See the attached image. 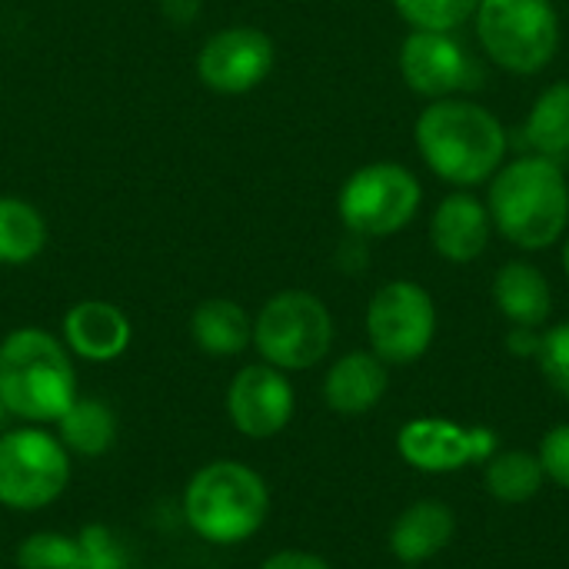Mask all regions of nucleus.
Instances as JSON below:
<instances>
[{"mask_svg":"<svg viewBox=\"0 0 569 569\" xmlns=\"http://www.w3.org/2000/svg\"><path fill=\"white\" fill-rule=\"evenodd\" d=\"M80 397L73 353L40 327H17L0 340V400L10 417L47 427Z\"/></svg>","mask_w":569,"mask_h":569,"instance_id":"obj_1","label":"nucleus"},{"mask_svg":"<svg viewBox=\"0 0 569 569\" xmlns=\"http://www.w3.org/2000/svg\"><path fill=\"white\" fill-rule=\"evenodd\" d=\"M417 147L437 177L457 187H477L500 170L507 157V130L480 103L443 97L420 113Z\"/></svg>","mask_w":569,"mask_h":569,"instance_id":"obj_2","label":"nucleus"},{"mask_svg":"<svg viewBox=\"0 0 569 569\" xmlns=\"http://www.w3.org/2000/svg\"><path fill=\"white\" fill-rule=\"evenodd\" d=\"M490 220L520 250H547L569 223V187L550 157H520L493 173Z\"/></svg>","mask_w":569,"mask_h":569,"instance_id":"obj_3","label":"nucleus"},{"mask_svg":"<svg viewBox=\"0 0 569 569\" xmlns=\"http://www.w3.org/2000/svg\"><path fill=\"white\" fill-rule=\"evenodd\" d=\"M270 517L267 480L240 460L203 463L183 490V520L210 547H237Z\"/></svg>","mask_w":569,"mask_h":569,"instance_id":"obj_4","label":"nucleus"},{"mask_svg":"<svg viewBox=\"0 0 569 569\" xmlns=\"http://www.w3.org/2000/svg\"><path fill=\"white\" fill-rule=\"evenodd\" d=\"M253 347L263 363L283 373L310 370L333 347V317L320 297L307 290H283L253 317Z\"/></svg>","mask_w":569,"mask_h":569,"instance_id":"obj_5","label":"nucleus"},{"mask_svg":"<svg viewBox=\"0 0 569 569\" xmlns=\"http://www.w3.org/2000/svg\"><path fill=\"white\" fill-rule=\"evenodd\" d=\"M70 483V453L43 427H13L0 433V507L37 513L53 507Z\"/></svg>","mask_w":569,"mask_h":569,"instance_id":"obj_6","label":"nucleus"},{"mask_svg":"<svg viewBox=\"0 0 569 569\" xmlns=\"http://www.w3.org/2000/svg\"><path fill=\"white\" fill-rule=\"evenodd\" d=\"M477 33L493 63L537 73L560 47V17L550 0H480Z\"/></svg>","mask_w":569,"mask_h":569,"instance_id":"obj_7","label":"nucleus"},{"mask_svg":"<svg viewBox=\"0 0 569 569\" xmlns=\"http://www.w3.org/2000/svg\"><path fill=\"white\" fill-rule=\"evenodd\" d=\"M420 180L390 160L367 163L347 177L337 197L340 220L357 237H390L403 230L420 210Z\"/></svg>","mask_w":569,"mask_h":569,"instance_id":"obj_8","label":"nucleus"},{"mask_svg":"<svg viewBox=\"0 0 569 569\" xmlns=\"http://www.w3.org/2000/svg\"><path fill=\"white\" fill-rule=\"evenodd\" d=\"M437 333L433 297L413 280H393L380 287L367 307V337L383 363L407 367L420 360Z\"/></svg>","mask_w":569,"mask_h":569,"instance_id":"obj_9","label":"nucleus"},{"mask_svg":"<svg viewBox=\"0 0 569 569\" xmlns=\"http://www.w3.org/2000/svg\"><path fill=\"white\" fill-rule=\"evenodd\" d=\"M297 410L293 383L270 363H247L227 387V417L247 440H270L287 430Z\"/></svg>","mask_w":569,"mask_h":569,"instance_id":"obj_10","label":"nucleus"},{"mask_svg":"<svg viewBox=\"0 0 569 569\" xmlns=\"http://www.w3.org/2000/svg\"><path fill=\"white\" fill-rule=\"evenodd\" d=\"M273 40L260 27H223L197 53V77L217 93H247L273 70Z\"/></svg>","mask_w":569,"mask_h":569,"instance_id":"obj_11","label":"nucleus"},{"mask_svg":"<svg viewBox=\"0 0 569 569\" xmlns=\"http://www.w3.org/2000/svg\"><path fill=\"white\" fill-rule=\"evenodd\" d=\"M400 457L423 473H453L467 463L490 460L497 437L483 427H460L440 417L410 420L397 437Z\"/></svg>","mask_w":569,"mask_h":569,"instance_id":"obj_12","label":"nucleus"},{"mask_svg":"<svg viewBox=\"0 0 569 569\" xmlns=\"http://www.w3.org/2000/svg\"><path fill=\"white\" fill-rule=\"evenodd\" d=\"M400 73L420 97L443 100L457 90L477 87L480 70L467 50L440 30H413L400 47Z\"/></svg>","mask_w":569,"mask_h":569,"instance_id":"obj_13","label":"nucleus"},{"mask_svg":"<svg viewBox=\"0 0 569 569\" xmlns=\"http://www.w3.org/2000/svg\"><path fill=\"white\" fill-rule=\"evenodd\" d=\"M63 347L87 363H113L130 350L133 323L110 300H80L63 313Z\"/></svg>","mask_w":569,"mask_h":569,"instance_id":"obj_14","label":"nucleus"},{"mask_svg":"<svg viewBox=\"0 0 569 569\" xmlns=\"http://www.w3.org/2000/svg\"><path fill=\"white\" fill-rule=\"evenodd\" d=\"M490 210L473 193H450L430 217V243L450 263L477 260L490 243Z\"/></svg>","mask_w":569,"mask_h":569,"instance_id":"obj_15","label":"nucleus"},{"mask_svg":"<svg viewBox=\"0 0 569 569\" xmlns=\"http://www.w3.org/2000/svg\"><path fill=\"white\" fill-rule=\"evenodd\" d=\"M387 363L370 350L343 353L323 377V400L340 417H363L370 413L387 393Z\"/></svg>","mask_w":569,"mask_h":569,"instance_id":"obj_16","label":"nucleus"},{"mask_svg":"<svg viewBox=\"0 0 569 569\" xmlns=\"http://www.w3.org/2000/svg\"><path fill=\"white\" fill-rule=\"evenodd\" d=\"M453 533H457L453 510L447 503H437V500H420L397 517V523L390 530V553L410 567L427 563L440 550L450 547Z\"/></svg>","mask_w":569,"mask_h":569,"instance_id":"obj_17","label":"nucleus"},{"mask_svg":"<svg viewBox=\"0 0 569 569\" xmlns=\"http://www.w3.org/2000/svg\"><path fill=\"white\" fill-rule=\"evenodd\" d=\"M493 300L513 327L537 330L540 323H547L553 310V293H550L547 277L533 263H523V260H510L500 267L493 280Z\"/></svg>","mask_w":569,"mask_h":569,"instance_id":"obj_18","label":"nucleus"},{"mask_svg":"<svg viewBox=\"0 0 569 569\" xmlns=\"http://www.w3.org/2000/svg\"><path fill=\"white\" fill-rule=\"evenodd\" d=\"M190 337L207 357H237L253 343V320L237 300L210 297L190 313Z\"/></svg>","mask_w":569,"mask_h":569,"instance_id":"obj_19","label":"nucleus"},{"mask_svg":"<svg viewBox=\"0 0 569 569\" xmlns=\"http://www.w3.org/2000/svg\"><path fill=\"white\" fill-rule=\"evenodd\" d=\"M53 427H57V440L67 447L70 457L97 460L117 443V417L97 397H77Z\"/></svg>","mask_w":569,"mask_h":569,"instance_id":"obj_20","label":"nucleus"},{"mask_svg":"<svg viewBox=\"0 0 569 569\" xmlns=\"http://www.w3.org/2000/svg\"><path fill=\"white\" fill-rule=\"evenodd\" d=\"M47 247V220L40 210L17 197H0V263L23 267Z\"/></svg>","mask_w":569,"mask_h":569,"instance_id":"obj_21","label":"nucleus"},{"mask_svg":"<svg viewBox=\"0 0 569 569\" xmlns=\"http://www.w3.org/2000/svg\"><path fill=\"white\" fill-rule=\"evenodd\" d=\"M543 463L533 453L523 450H507L487 460L483 467V483L493 500L500 503H530L543 490Z\"/></svg>","mask_w":569,"mask_h":569,"instance_id":"obj_22","label":"nucleus"},{"mask_svg":"<svg viewBox=\"0 0 569 569\" xmlns=\"http://www.w3.org/2000/svg\"><path fill=\"white\" fill-rule=\"evenodd\" d=\"M523 133H527V143L540 157L553 160V157L569 153V80L547 87L537 97Z\"/></svg>","mask_w":569,"mask_h":569,"instance_id":"obj_23","label":"nucleus"},{"mask_svg":"<svg viewBox=\"0 0 569 569\" xmlns=\"http://www.w3.org/2000/svg\"><path fill=\"white\" fill-rule=\"evenodd\" d=\"M13 563H17V569H83L77 537L57 533V530L27 533L17 543Z\"/></svg>","mask_w":569,"mask_h":569,"instance_id":"obj_24","label":"nucleus"},{"mask_svg":"<svg viewBox=\"0 0 569 569\" xmlns=\"http://www.w3.org/2000/svg\"><path fill=\"white\" fill-rule=\"evenodd\" d=\"M393 7L417 30L450 33L477 13L480 0H393Z\"/></svg>","mask_w":569,"mask_h":569,"instance_id":"obj_25","label":"nucleus"},{"mask_svg":"<svg viewBox=\"0 0 569 569\" xmlns=\"http://www.w3.org/2000/svg\"><path fill=\"white\" fill-rule=\"evenodd\" d=\"M77 543H80V560H83V569L130 567V557H127L123 540H120L107 523H87V527H80Z\"/></svg>","mask_w":569,"mask_h":569,"instance_id":"obj_26","label":"nucleus"},{"mask_svg":"<svg viewBox=\"0 0 569 569\" xmlns=\"http://www.w3.org/2000/svg\"><path fill=\"white\" fill-rule=\"evenodd\" d=\"M537 360H540L547 383L569 400V323H557L553 330L540 337Z\"/></svg>","mask_w":569,"mask_h":569,"instance_id":"obj_27","label":"nucleus"},{"mask_svg":"<svg viewBox=\"0 0 569 569\" xmlns=\"http://www.w3.org/2000/svg\"><path fill=\"white\" fill-rule=\"evenodd\" d=\"M537 457H540V463H543L547 480H553L557 487L569 490V423L553 427V430L543 437Z\"/></svg>","mask_w":569,"mask_h":569,"instance_id":"obj_28","label":"nucleus"},{"mask_svg":"<svg viewBox=\"0 0 569 569\" xmlns=\"http://www.w3.org/2000/svg\"><path fill=\"white\" fill-rule=\"evenodd\" d=\"M257 569H333L323 557L317 553H307V550H280V553H270Z\"/></svg>","mask_w":569,"mask_h":569,"instance_id":"obj_29","label":"nucleus"},{"mask_svg":"<svg viewBox=\"0 0 569 569\" xmlns=\"http://www.w3.org/2000/svg\"><path fill=\"white\" fill-rule=\"evenodd\" d=\"M507 347H510V353L537 357V350H540V333H533V327H513V333L507 337Z\"/></svg>","mask_w":569,"mask_h":569,"instance_id":"obj_30","label":"nucleus"},{"mask_svg":"<svg viewBox=\"0 0 569 569\" xmlns=\"http://www.w3.org/2000/svg\"><path fill=\"white\" fill-rule=\"evenodd\" d=\"M160 7H163V13H167L173 23H183V20H193V17H197L200 0H163Z\"/></svg>","mask_w":569,"mask_h":569,"instance_id":"obj_31","label":"nucleus"},{"mask_svg":"<svg viewBox=\"0 0 569 569\" xmlns=\"http://www.w3.org/2000/svg\"><path fill=\"white\" fill-rule=\"evenodd\" d=\"M7 423H10V410H7V407H3V400H0V433H3V430H10Z\"/></svg>","mask_w":569,"mask_h":569,"instance_id":"obj_32","label":"nucleus"},{"mask_svg":"<svg viewBox=\"0 0 569 569\" xmlns=\"http://www.w3.org/2000/svg\"><path fill=\"white\" fill-rule=\"evenodd\" d=\"M563 270H567V277H569V237H567V243H563Z\"/></svg>","mask_w":569,"mask_h":569,"instance_id":"obj_33","label":"nucleus"}]
</instances>
